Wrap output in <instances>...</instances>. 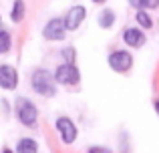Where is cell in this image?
I'll use <instances>...</instances> for the list:
<instances>
[{
  "label": "cell",
  "mask_w": 159,
  "mask_h": 153,
  "mask_svg": "<svg viewBox=\"0 0 159 153\" xmlns=\"http://www.w3.org/2000/svg\"><path fill=\"white\" fill-rule=\"evenodd\" d=\"M30 83H32V89L43 97H54V93H57V77H52L44 69H39V71L32 73Z\"/></svg>",
  "instance_id": "obj_1"
},
{
  "label": "cell",
  "mask_w": 159,
  "mask_h": 153,
  "mask_svg": "<svg viewBox=\"0 0 159 153\" xmlns=\"http://www.w3.org/2000/svg\"><path fill=\"white\" fill-rule=\"evenodd\" d=\"M16 113H18V119L24 127H34L36 125V119H39V111L36 107L32 105L30 101L26 99H20L18 105H16Z\"/></svg>",
  "instance_id": "obj_2"
},
{
  "label": "cell",
  "mask_w": 159,
  "mask_h": 153,
  "mask_svg": "<svg viewBox=\"0 0 159 153\" xmlns=\"http://www.w3.org/2000/svg\"><path fill=\"white\" fill-rule=\"evenodd\" d=\"M54 77H57V83H61V85H77L81 79V73L73 63H65L57 69Z\"/></svg>",
  "instance_id": "obj_3"
},
{
  "label": "cell",
  "mask_w": 159,
  "mask_h": 153,
  "mask_svg": "<svg viewBox=\"0 0 159 153\" xmlns=\"http://www.w3.org/2000/svg\"><path fill=\"white\" fill-rule=\"evenodd\" d=\"M109 67L117 73H125L133 67V56L127 51H115L109 55Z\"/></svg>",
  "instance_id": "obj_4"
},
{
  "label": "cell",
  "mask_w": 159,
  "mask_h": 153,
  "mask_svg": "<svg viewBox=\"0 0 159 153\" xmlns=\"http://www.w3.org/2000/svg\"><path fill=\"white\" fill-rule=\"evenodd\" d=\"M66 30H69V28H66L65 20L52 18L51 22H47V26H44V30H43V36L48 38V40H62L65 34H66Z\"/></svg>",
  "instance_id": "obj_5"
},
{
  "label": "cell",
  "mask_w": 159,
  "mask_h": 153,
  "mask_svg": "<svg viewBox=\"0 0 159 153\" xmlns=\"http://www.w3.org/2000/svg\"><path fill=\"white\" fill-rule=\"evenodd\" d=\"M57 131L65 143H73L77 139V127L69 117H58L57 119Z\"/></svg>",
  "instance_id": "obj_6"
},
{
  "label": "cell",
  "mask_w": 159,
  "mask_h": 153,
  "mask_svg": "<svg viewBox=\"0 0 159 153\" xmlns=\"http://www.w3.org/2000/svg\"><path fill=\"white\" fill-rule=\"evenodd\" d=\"M85 16H87V10L83 6H73L65 16L66 28H69V30H77V28L81 26V22L85 20Z\"/></svg>",
  "instance_id": "obj_7"
},
{
  "label": "cell",
  "mask_w": 159,
  "mask_h": 153,
  "mask_svg": "<svg viewBox=\"0 0 159 153\" xmlns=\"http://www.w3.org/2000/svg\"><path fill=\"white\" fill-rule=\"evenodd\" d=\"M18 85V73L16 69L8 67V65H2L0 67V87L2 89H14Z\"/></svg>",
  "instance_id": "obj_8"
},
{
  "label": "cell",
  "mask_w": 159,
  "mask_h": 153,
  "mask_svg": "<svg viewBox=\"0 0 159 153\" xmlns=\"http://www.w3.org/2000/svg\"><path fill=\"white\" fill-rule=\"evenodd\" d=\"M123 40H125V44H129V47L139 48V47H143V43H145V34L139 30V28H127V30L123 32Z\"/></svg>",
  "instance_id": "obj_9"
},
{
  "label": "cell",
  "mask_w": 159,
  "mask_h": 153,
  "mask_svg": "<svg viewBox=\"0 0 159 153\" xmlns=\"http://www.w3.org/2000/svg\"><path fill=\"white\" fill-rule=\"evenodd\" d=\"M16 151L18 153H39V145H36L34 139H20L18 147H16Z\"/></svg>",
  "instance_id": "obj_10"
},
{
  "label": "cell",
  "mask_w": 159,
  "mask_h": 153,
  "mask_svg": "<svg viewBox=\"0 0 159 153\" xmlns=\"http://www.w3.org/2000/svg\"><path fill=\"white\" fill-rule=\"evenodd\" d=\"M113 22H115V12H113V10H103L101 16H99V24H101V28H111Z\"/></svg>",
  "instance_id": "obj_11"
},
{
  "label": "cell",
  "mask_w": 159,
  "mask_h": 153,
  "mask_svg": "<svg viewBox=\"0 0 159 153\" xmlns=\"http://www.w3.org/2000/svg\"><path fill=\"white\" fill-rule=\"evenodd\" d=\"M10 18L14 20V22H20V20L24 18V2L22 0H16L14 4H12V14Z\"/></svg>",
  "instance_id": "obj_12"
},
{
  "label": "cell",
  "mask_w": 159,
  "mask_h": 153,
  "mask_svg": "<svg viewBox=\"0 0 159 153\" xmlns=\"http://www.w3.org/2000/svg\"><path fill=\"white\" fill-rule=\"evenodd\" d=\"M129 4L139 8V10H147V8H157L159 0H129Z\"/></svg>",
  "instance_id": "obj_13"
},
{
  "label": "cell",
  "mask_w": 159,
  "mask_h": 153,
  "mask_svg": "<svg viewBox=\"0 0 159 153\" xmlns=\"http://www.w3.org/2000/svg\"><path fill=\"white\" fill-rule=\"evenodd\" d=\"M137 22H139L143 28H151V26H153V20H151V16H149L145 10H139V12H137Z\"/></svg>",
  "instance_id": "obj_14"
},
{
  "label": "cell",
  "mask_w": 159,
  "mask_h": 153,
  "mask_svg": "<svg viewBox=\"0 0 159 153\" xmlns=\"http://www.w3.org/2000/svg\"><path fill=\"white\" fill-rule=\"evenodd\" d=\"M2 43H0V52H8V48H10V36H8L6 30H2Z\"/></svg>",
  "instance_id": "obj_15"
},
{
  "label": "cell",
  "mask_w": 159,
  "mask_h": 153,
  "mask_svg": "<svg viewBox=\"0 0 159 153\" xmlns=\"http://www.w3.org/2000/svg\"><path fill=\"white\" fill-rule=\"evenodd\" d=\"M89 153H111V149H107V147H91Z\"/></svg>",
  "instance_id": "obj_16"
},
{
  "label": "cell",
  "mask_w": 159,
  "mask_h": 153,
  "mask_svg": "<svg viewBox=\"0 0 159 153\" xmlns=\"http://www.w3.org/2000/svg\"><path fill=\"white\" fill-rule=\"evenodd\" d=\"M62 56H66V59H69V63H73L75 51H73V48H66V51H62Z\"/></svg>",
  "instance_id": "obj_17"
},
{
  "label": "cell",
  "mask_w": 159,
  "mask_h": 153,
  "mask_svg": "<svg viewBox=\"0 0 159 153\" xmlns=\"http://www.w3.org/2000/svg\"><path fill=\"white\" fill-rule=\"evenodd\" d=\"M95 4H103V2H107V0H93Z\"/></svg>",
  "instance_id": "obj_18"
},
{
  "label": "cell",
  "mask_w": 159,
  "mask_h": 153,
  "mask_svg": "<svg viewBox=\"0 0 159 153\" xmlns=\"http://www.w3.org/2000/svg\"><path fill=\"white\" fill-rule=\"evenodd\" d=\"M155 113H157V115H159V101H157V103H155Z\"/></svg>",
  "instance_id": "obj_19"
},
{
  "label": "cell",
  "mask_w": 159,
  "mask_h": 153,
  "mask_svg": "<svg viewBox=\"0 0 159 153\" xmlns=\"http://www.w3.org/2000/svg\"><path fill=\"white\" fill-rule=\"evenodd\" d=\"M2 153H12V151H10V149H8V147H6V149H4Z\"/></svg>",
  "instance_id": "obj_20"
}]
</instances>
